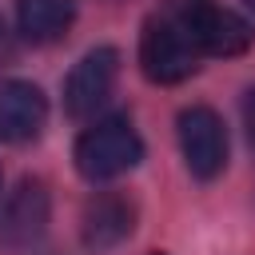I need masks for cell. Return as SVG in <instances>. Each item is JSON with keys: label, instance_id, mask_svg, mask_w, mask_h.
Instances as JSON below:
<instances>
[{"label": "cell", "instance_id": "obj_3", "mask_svg": "<svg viewBox=\"0 0 255 255\" xmlns=\"http://www.w3.org/2000/svg\"><path fill=\"white\" fill-rule=\"evenodd\" d=\"M139 64H143V76L155 80V84H179L195 72L199 64V52L195 44L187 40V32L179 28V20L159 8L147 24H143V36H139Z\"/></svg>", "mask_w": 255, "mask_h": 255}, {"label": "cell", "instance_id": "obj_11", "mask_svg": "<svg viewBox=\"0 0 255 255\" xmlns=\"http://www.w3.org/2000/svg\"><path fill=\"white\" fill-rule=\"evenodd\" d=\"M243 4H247V8H251V12H255V0H243Z\"/></svg>", "mask_w": 255, "mask_h": 255}, {"label": "cell", "instance_id": "obj_1", "mask_svg": "<svg viewBox=\"0 0 255 255\" xmlns=\"http://www.w3.org/2000/svg\"><path fill=\"white\" fill-rule=\"evenodd\" d=\"M163 8L179 20L199 56H239L251 44V24L219 0H167Z\"/></svg>", "mask_w": 255, "mask_h": 255}, {"label": "cell", "instance_id": "obj_8", "mask_svg": "<svg viewBox=\"0 0 255 255\" xmlns=\"http://www.w3.org/2000/svg\"><path fill=\"white\" fill-rule=\"evenodd\" d=\"M135 227V207L116 195V191H104L96 195L88 207H84V223H80V235H84V247L88 251H112L120 247Z\"/></svg>", "mask_w": 255, "mask_h": 255}, {"label": "cell", "instance_id": "obj_9", "mask_svg": "<svg viewBox=\"0 0 255 255\" xmlns=\"http://www.w3.org/2000/svg\"><path fill=\"white\" fill-rule=\"evenodd\" d=\"M76 20L72 0H20L16 4V24L32 44H52L60 40Z\"/></svg>", "mask_w": 255, "mask_h": 255}, {"label": "cell", "instance_id": "obj_6", "mask_svg": "<svg viewBox=\"0 0 255 255\" xmlns=\"http://www.w3.org/2000/svg\"><path fill=\"white\" fill-rule=\"evenodd\" d=\"M44 231H48V191L40 179H24L0 211V243L12 251H24L40 243Z\"/></svg>", "mask_w": 255, "mask_h": 255}, {"label": "cell", "instance_id": "obj_5", "mask_svg": "<svg viewBox=\"0 0 255 255\" xmlns=\"http://www.w3.org/2000/svg\"><path fill=\"white\" fill-rule=\"evenodd\" d=\"M179 147L183 163L195 179H215L227 163V131L211 108H187L179 116Z\"/></svg>", "mask_w": 255, "mask_h": 255}, {"label": "cell", "instance_id": "obj_10", "mask_svg": "<svg viewBox=\"0 0 255 255\" xmlns=\"http://www.w3.org/2000/svg\"><path fill=\"white\" fill-rule=\"evenodd\" d=\"M243 124H247V135H251V143H255V88L243 96Z\"/></svg>", "mask_w": 255, "mask_h": 255}, {"label": "cell", "instance_id": "obj_7", "mask_svg": "<svg viewBox=\"0 0 255 255\" xmlns=\"http://www.w3.org/2000/svg\"><path fill=\"white\" fill-rule=\"evenodd\" d=\"M48 100L28 80H4L0 84V139L4 143H28L44 131Z\"/></svg>", "mask_w": 255, "mask_h": 255}, {"label": "cell", "instance_id": "obj_4", "mask_svg": "<svg viewBox=\"0 0 255 255\" xmlns=\"http://www.w3.org/2000/svg\"><path fill=\"white\" fill-rule=\"evenodd\" d=\"M116 76H120V52L116 48H92L72 68V76L64 84V108H68V116H76V120L96 116L108 104V96L116 88Z\"/></svg>", "mask_w": 255, "mask_h": 255}, {"label": "cell", "instance_id": "obj_2", "mask_svg": "<svg viewBox=\"0 0 255 255\" xmlns=\"http://www.w3.org/2000/svg\"><path fill=\"white\" fill-rule=\"evenodd\" d=\"M139 155H143V143H139L135 128L124 116L100 120L96 128H88L76 139V167L92 183H104V179H116V175L131 171L139 163Z\"/></svg>", "mask_w": 255, "mask_h": 255}, {"label": "cell", "instance_id": "obj_12", "mask_svg": "<svg viewBox=\"0 0 255 255\" xmlns=\"http://www.w3.org/2000/svg\"><path fill=\"white\" fill-rule=\"evenodd\" d=\"M155 255H163V251H155Z\"/></svg>", "mask_w": 255, "mask_h": 255}]
</instances>
